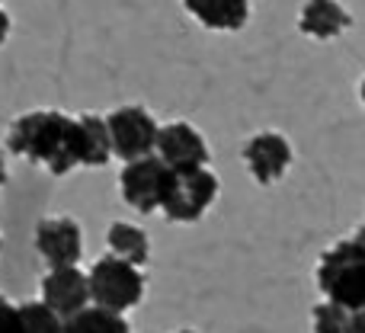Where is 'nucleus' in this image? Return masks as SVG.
Wrapping results in <instances>:
<instances>
[{"instance_id":"9b49d317","label":"nucleus","mask_w":365,"mask_h":333,"mask_svg":"<svg viewBox=\"0 0 365 333\" xmlns=\"http://www.w3.org/2000/svg\"><path fill=\"white\" fill-rule=\"evenodd\" d=\"M353 26V13L340 0H304L298 10V32L314 42H334Z\"/></svg>"},{"instance_id":"393cba45","label":"nucleus","mask_w":365,"mask_h":333,"mask_svg":"<svg viewBox=\"0 0 365 333\" xmlns=\"http://www.w3.org/2000/svg\"><path fill=\"white\" fill-rule=\"evenodd\" d=\"M0 247H4V240H0Z\"/></svg>"},{"instance_id":"f03ea898","label":"nucleus","mask_w":365,"mask_h":333,"mask_svg":"<svg viewBox=\"0 0 365 333\" xmlns=\"http://www.w3.org/2000/svg\"><path fill=\"white\" fill-rule=\"evenodd\" d=\"M314 279L324 298L349 311L365 308V250L353 237L336 240L321 253Z\"/></svg>"},{"instance_id":"dca6fc26","label":"nucleus","mask_w":365,"mask_h":333,"mask_svg":"<svg viewBox=\"0 0 365 333\" xmlns=\"http://www.w3.org/2000/svg\"><path fill=\"white\" fill-rule=\"evenodd\" d=\"M16 308H19V333H61L64 321L42 302V298L23 302V304H16Z\"/></svg>"},{"instance_id":"a211bd4d","label":"nucleus","mask_w":365,"mask_h":333,"mask_svg":"<svg viewBox=\"0 0 365 333\" xmlns=\"http://www.w3.org/2000/svg\"><path fill=\"white\" fill-rule=\"evenodd\" d=\"M0 333H19V308L0 295Z\"/></svg>"},{"instance_id":"1a4fd4ad","label":"nucleus","mask_w":365,"mask_h":333,"mask_svg":"<svg viewBox=\"0 0 365 333\" xmlns=\"http://www.w3.org/2000/svg\"><path fill=\"white\" fill-rule=\"evenodd\" d=\"M38 298L55 311L58 317H71L90 304V282L81 266H48L38 279Z\"/></svg>"},{"instance_id":"9d476101","label":"nucleus","mask_w":365,"mask_h":333,"mask_svg":"<svg viewBox=\"0 0 365 333\" xmlns=\"http://www.w3.org/2000/svg\"><path fill=\"white\" fill-rule=\"evenodd\" d=\"M154 154L170 170H189L208 164V141L192 122H167L158 128V145Z\"/></svg>"},{"instance_id":"6e6552de","label":"nucleus","mask_w":365,"mask_h":333,"mask_svg":"<svg viewBox=\"0 0 365 333\" xmlns=\"http://www.w3.org/2000/svg\"><path fill=\"white\" fill-rule=\"evenodd\" d=\"M32 244L45 266H77L83 257V227L71 215H51L36 225Z\"/></svg>"},{"instance_id":"412c9836","label":"nucleus","mask_w":365,"mask_h":333,"mask_svg":"<svg viewBox=\"0 0 365 333\" xmlns=\"http://www.w3.org/2000/svg\"><path fill=\"white\" fill-rule=\"evenodd\" d=\"M6 180H10V170H6V154L0 151V186H6Z\"/></svg>"},{"instance_id":"f8f14e48","label":"nucleus","mask_w":365,"mask_h":333,"mask_svg":"<svg viewBox=\"0 0 365 333\" xmlns=\"http://www.w3.org/2000/svg\"><path fill=\"white\" fill-rule=\"evenodd\" d=\"M182 6L212 32H237L250 23V0H182Z\"/></svg>"},{"instance_id":"f257e3e1","label":"nucleus","mask_w":365,"mask_h":333,"mask_svg":"<svg viewBox=\"0 0 365 333\" xmlns=\"http://www.w3.org/2000/svg\"><path fill=\"white\" fill-rule=\"evenodd\" d=\"M6 151L19 160L45 167L51 176H68L83 167L81 122L61 109H32L10 122Z\"/></svg>"},{"instance_id":"4be33fe9","label":"nucleus","mask_w":365,"mask_h":333,"mask_svg":"<svg viewBox=\"0 0 365 333\" xmlns=\"http://www.w3.org/2000/svg\"><path fill=\"white\" fill-rule=\"evenodd\" d=\"M349 237H353V240H356V244H359V247H362V250H365V221H362V225H359V227H356V231H353V234H349Z\"/></svg>"},{"instance_id":"20e7f679","label":"nucleus","mask_w":365,"mask_h":333,"mask_svg":"<svg viewBox=\"0 0 365 333\" xmlns=\"http://www.w3.org/2000/svg\"><path fill=\"white\" fill-rule=\"evenodd\" d=\"M218 176L205 167H189V170H173L170 186H167L164 205H160V215H164L170 225H195L208 208L218 199Z\"/></svg>"},{"instance_id":"4468645a","label":"nucleus","mask_w":365,"mask_h":333,"mask_svg":"<svg viewBox=\"0 0 365 333\" xmlns=\"http://www.w3.org/2000/svg\"><path fill=\"white\" fill-rule=\"evenodd\" d=\"M61 333H132V324L122 311H109L100 304H87L77 314L64 317Z\"/></svg>"},{"instance_id":"2eb2a0df","label":"nucleus","mask_w":365,"mask_h":333,"mask_svg":"<svg viewBox=\"0 0 365 333\" xmlns=\"http://www.w3.org/2000/svg\"><path fill=\"white\" fill-rule=\"evenodd\" d=\"M81 122V148H83V167H106L113 160V138H109L106 116L83 113Z\"/></svg>"},{"instance_id":"f3484780","label":"nucleus","mask_w":365,"mask_h":333,"mask_svg":"<svg viewBox=\"0 0 365 333\" xmlns=\"http://www.w3.org/2000/svg\"><path fill=\"white\" fill-rule=\"evenodd\" d=\"M346 324H349V308L330 302V298H324V302H317L311 308V330L314 333H346Z\"/></svg>"},{"instance_id":"b1692460","label":"nucleus","mask_w":365,"mask_h":333,"mask_svg":"<svg viewBox=\"0 0 365 333\" xmlns=\"http://www.w3.org/2000/svg\"><path fill=\"white\" fill-rule=\"evenodd\" d=\"M173 333H199V330H192V327H180V330H173Z\"/></svg>"},{"instance_id":"7ed1b4c3","label":"nucleus","mask_w":365,"mask_h":333,"mask_svg":"<svg viewBox=\"0 0 365 333\" xmlns=\"http://www.w3.org/2000/svg\"><path fill=\"white\" fill-rule=\"evenodd\" d=\"M87 282H90V304L122 311V314L138 308L141 298H145V272H141V266L128 263V260L115 257V253L100 257L90 266Z\"/></svg>"},{"instance_id":"0eeeda50","label":"nucleus","mask_w":365,"mask_h":333,"mask_svg":"<svg viewBox=\"0 0 365 333\" xmlns=\"http://www.w3.org/2000/svg\"><path fill=\"white\" fill-rule=\"evenodd\" d=\"M240 160H244L247 173L253 176V183L272 186V183H279L289 173L295 151H292V141L282 132H257L244 141Z\"/></svg>"},{"instance_id":"6ab92c4d","label":"nucleus","mask_w":365,"mask_h":333,"mask_svg":"<svg viewBox=\"0 0 365 333\" xmlns=\"http://www.w3.org/2000/svg\"><path fill=\"white\" fill-rule=\"evenodd\" d=\"M346 333H365V308H359V311H349Z\"/></svg>"},{"instance_id":"aec40b11","label":"nucleus","mask_w":365,"mask_h":333,"mask_svg":"<svg viewBox=\"0 0 365 333\" xmlns=\"http://www.w3.org/2000/svg\"><path fill=\"white\" fill-rule=\"evenodd\" d=\"M10 29H13V19H10V13H6L4 6H0V45H4L6 39H10Z\"/></svg>"},{"instance_id":"5701e85b","label":"nucleus","mask_w":365,"mask_h":333,"mask_svg":"<svg viewBox=\"0 0 365 333\" xmlns=\"http://www.w3.org/2000/svg\"><path fill=\"white\" fill-rule=\"evenodd\" d=\"M359 100H362V106H365V74H362V83H359Z\"/></svg>"},{"instance_id":"423d86ee","label":"nucleus","mask_w":365,"mask_h":333,"mask_svg":"<svg viewBox=\"0 0 365 333\" xmlns=\"http://www.w3.org/2000/svg\"><path fill=\"white\" fill-rule=\"evenodd\" d=\"M106 125H109V138H113V158H119L122 164L135 158H145V154H154L160 125L145 106L128 103V106L113 109L106 116Z\"/></svg>"},{"instance_id":"ddd939ff","label":"nucleus","mask_w":365,"mask_h":333,"mask_svg":"<svg viewBox=\"0 0 365 333\" xmlns=\"http://www.w3.org/2000/svg\"><path fill=\"white\" fill-rule=\"evenodd\" d=\"M106 244L109 253L128 260L135 266H145L151 260V237H148L145 227L132 225V221H113L106 231Z\"/></svg>"},{"instance_id":"39448f33","label":"nucleus","mask_w":365,"mask_h":333,"mask_svg":"<svg viewBox=\"0 0 365 333\" xmlns=\"http://www.w3.org/2000/svg\"><path fill=\"white\" fill-rule=\"evenodd\" d=\"M173 170L158 158V154H145L122 164L119 173V195L128 208H135L138 215H154L164 205L167 186H170Z\"/></svg>"}]
</instances>
